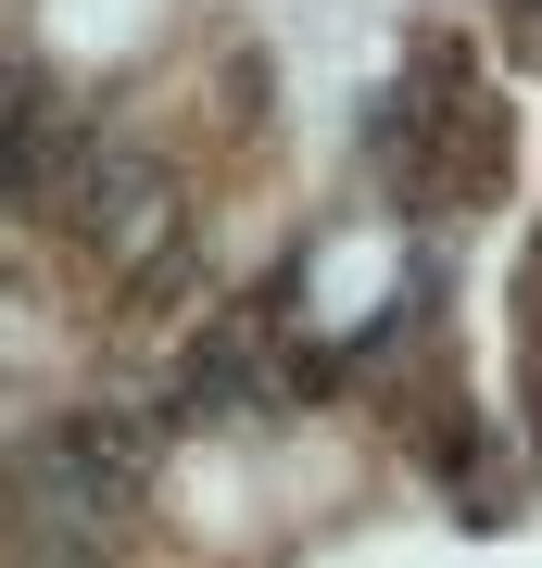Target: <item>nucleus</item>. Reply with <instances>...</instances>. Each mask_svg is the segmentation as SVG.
<instances>
[{
  "label": "nucleus",
  "mask_w": 542,
  "mask_h": 568,
  "mask_svg": "<svg viewBox=\"0 0 542 568\" xmlns=\"http://www.w3.org/2000/svg\"><path fill=\"white\" fill-rule=\"evenodd\" d=\"M518 39H530V51H542V0H518Z\"/></svg>",
  "instance_id": "nucleus-2"
},
{
  "label": "nucleus",
  "mask_w": 542,
  "mask_h": 568,
  "mask_svg": "<svg viewBox=\"0 0 542 568\" xmlns=\"http://www.w3.org/2000/svg\"><path fill=\"white\" fill-rule=\"evenodd\" d=\"M530 405H542V278H530Z\"/></svg>",
  "instance_id": "nucleus-1"
}]
</instances>
